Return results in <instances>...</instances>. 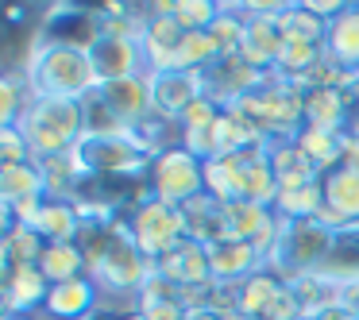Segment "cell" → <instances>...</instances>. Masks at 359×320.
<instances>
[{"instance_id":"1","label":"cell","mask_w":359,"mask_h":320,"mask_svg":"<svg viewBox=\"0 0 359 320\" xmlns=\"http://www.w3.org/2000/svg\"><path fill=\"white\" fill-rule=\"evenodd\" d=\"M27 81L39 97H62V101H89L101 89L89 47H81L78 39H55V35L32 47Z\"/></svg>"},{"instance_id":"2","label":"cell","mask_w":359,"mask_h":320,"mask_svg":"<svg viewBox=\"0 0 359 320\" xmlns=\"http://www.w3.org/2000/svg\"><path fill=\"white\" fill-rule=\"evenodd\" d=\"M340 228L328 220L309 216V220H286L278 216V235L266 251V270L278 274L282 281H294L302 274H317L332 263Z\"/></svg>"},{"instance_id":"3","label":"cell","mask_w":359,"mask_h":320,"mask_svg":"<svg viewBox=\"0 0 359 320\" xmlns=\"http://www.w3.org/2000/svg\"><path fill=\"white\" fill-rule=\"evenodd\" d=\"M20 132L32 143V155L39 162L47 158H62L78 147V139L89 132L86 120V101H62V97H39L27 104L24 120H20Z\"/></svg>"},{"instance_id":"4","label":"cell","mask_w":359,"mask_h":320,"mask_svg":"<svg viewBox=\"0 0 359 320\" xmlns=\"http://www.w3.org/2000/svg\"><path fill=\"white\" fill-rule=\"evenodd\" d=\"M151 158V147L135 132H86L70 151L78 178H124L147 170Z\"/></svg>"},{"instance_id":"5","label":"cell","mask_w":359,"mask_h":320,"mask_svg":"<svg viewBox=\"0 0 359 320\" xmlns=\"http://www.w3.org/2000/svg\"><path fill=\"white\" fill-rule=\"evenodd\" d=\"M151 270H155V263L140 251V243L132 235V224L112 220L109 232H104L101 255L89 263V278L116 289V293H140V286L151 278Z\"/></svg>"},{"instance_id":"6","label":"cell","mask_w":359,"mask_h":320,"mask_svg":"<svg viewBox=\"0 0 359 320\" xmlns=\"http://www.w3.org/2000/svg\"><path fill=\"white\" fill-rule=\"evenodd\" d=\"M147 186L151 197L170 204H189L205 197V162L189 155L186 147H166L163 155L151 158L147 166Z\"/></svg>"},{"instance_id":"7","label":"cell","mask_w":359,"mask_h":320,"mask_svg":"<svg viewBox=\"0 0 359 320\" xmlns=\"http://www.w3.org/2000/svg\"><path fill=\"white\" fill-rule=\"evenodd\" d=\"M132 235L140 243V251L158 263L166 251H174L178 243L189 239V224H186V212L182 204H170V201H158V197H147L143 204H135L132 212Z\"/></svg>"},{"instance_id":"8","label":"cell","mask_w":359,"mask_h":320,"mask_svg":"<svg viewBox=\"0 0 359 320\" xmlns=\"http://www.w3.org/2000/svg\"><path fill=\"white\" fill-rule=\"evenodd\" d=\"M101 104L112 112L120 127L135 132L143 127L151 116H155V89H151V74H135V78H124V81H109V85L97 89Z\"/></svg>"},{"instance_id":"9","label":"cell","mask_w":359,"mask_h":320,"mask_svg":"<svg viewBox=\"0 0 359 320\" xmlns=\"http://www.w3.org/2000/svg\"><path fill=\"white\" fill-rule=\"evenodd\" d=\"M89 58H93V70H97V78H101V85L135 78V74H147L143 39H132V35H97V39L89 43Z\"/></svg>"},{"instance_id":"10","label":"cell","mask_w":359,"mask_h":320,"mask_svg":"<svg viewBox=\"0 0 359 320\" xmlns=\"http://www.w3.org/2000/svg\"><path fill=\"white\" fill-rule=\"evenodd\" d=\"M320 193H325V212L332 228H359V170L351 166H332L320 174Z\"/></svg>"},{"instance_id":"11","label":"cell","mask_w":359,"mask_h":320,"mask_svg":"<svg viewBox=\"0 0 359 320\" xmlns=\"http://www.w3.org/2000/svg\"><path fill=\"white\" fill-rule=\"evenodd\" d=\"M209 266H212V286H240L251 274L266 270V258L248 239H224L209 247Z\"/></svg>"},{"instance_id":"12","label":"cell","mask_w":359,"mask_h":320,"mask_svg":"<svg viewBox=\"0 0 359 320\" xmlns=\"http://www.w3.org/2000/svg\"><path fill=\"white\" fill-rule=\"evenodd\" d=\"M155 270L163 274V278H170L182 293H186V289L212 286L209 247H205V243H197V239H186V243H178L174 251H166V255L155 263Z\"/></svg>"},{"instance_id":"13","label":"cell","mask_w":359,"mask_h":320,"mask_svg":"<svg viewBox=\"0 0 359 320\" xmlns=\"http://www.w3.org/2000/svg\"><path fill=\"white\" fill-rule=\"evenodd\" d=\"M151 89H155V112L178 124L182 112L205 97V74H197V70L151 74Z\"/></svg>"},{"instance_id":"14","label":"cell","mask_w":359,"mask_h":320,"mask_svg":"<svg viewBox=\"0 0 359 320\" xmlns=\"http://www.w3.org/2000/svg\"><path fill=\"white\" fill-rule=\"evenodd\" d=\"M47 293H50V281L43 278V270L35 263H16L4 270V309H8V316L43 309Z\"/></svg>"},{"instance_id":"15","label":"cell","mask_w":359,"mask_h":320,"mask_svg":"<svg viewBox=\"0 0 359 320\" xmlns=\"http://www.w3.org/2000/svg\"><path fill=\"white\" fill-rule=\"evenodd\" d=\"M32 228L43 235V243H78L81 228H86V212L70 197H47Z\"/></svg>"},{"instance_id":"16","label":"cell","mask_w":359,"mask_h":320,"mask_svg":"<svg viewBox=\"0 0 359 320\" xmlns=\"http://www.w3.org/2000/svg\"><path fill=\"white\" fill-rule=\"evenodd\" d=\"M43 312L55 320H86L97 312V281L89 278H70L50 286L47 301H43Z\"/></svg>"},{"instance_id":"17","label":"cell","mask_w":359,"mask_h":320,"mask_svg":"<svg viewBox=\"0 0 359 320\" xmlns=\"http://www.w3.org/2000/svg\"><path fill=\"white\" fill-rule=\"evenodd\" d=\"M325 58L344 74H359V8L348 4L325 32Z\"/></svg>"},{"instance_id":"18","label":"cell","mask_w":359,"mask_h":320,"mask_svg":"<svg viewBox=\"0 0 359 320\" xmlns=\"http://www.w3.org/2000/svg\"><path fill=\"white\" fill-rule=\"evenodd\" d=\"M50 189L47 170L39 158L32 162H16V166H0V201L4 204H20V201H43Z\"/></svg>"},{"instance_id":"19","label":"cell","mask_w":359,"mask_h":320,"mask_svg":"<svg viewBox=\"0 0 359 320\" xmlns=\"http://www.w3.org/2000/svg\"><path fill=\"white\" fill-rule=\"evenodd\" d=\"M282 286H286V281H282L278 274H271V270L251 274L248 281H240V286L232 289L236 316H240V320H248V316H266V312H271V305L278 301Z\"/></svg>"},{"instance_id":"20","label":"cell","mask_w":359,"mask_h":320,"mask_svg":"<svg viewBox=\"0 0 359 320\" xmlns=\"http://www.w3.org/2000/svg\"><path fill=\"white\" fill-rule=\"evenodd\" d=\"M271 170H274V181H278V193L320 181V170L294 147V143H278V147L271 143Z\"/></svg>"},{"instance_id":"21","label":"cell","mask_w":359,"mask_h":320,"mask_svg":"<svg viewBox=\"0 0 359 320\" xmlns=\"http://www.w3.org/2000/svg\"><path fill=\"white\" fill-rule=\"evenodd\" d=\"M35 266L43 270V278H47L50 286L70 281V278H86L89 274V258H86V251H81V243H47Z\"/></svg>"},{"instance_id":"22","label":"cell","mask_w":359,"mask_h":320,"mask_svg":"<svg viewBox=\"0 0 359 320\" xmlns=\"http://www.w3.org/2000/svg\"><path fill=\"white\" fill-rule=\"evenodd\" d=\"M302 116L309 127L344 132V93L336 85H317L302 93Z\"/></svg>"},{"instance_id":"23","label":"cell","mask_w":359,"mask_h":320,"mask_svg":"<svg viewBox=\"0 0 359 320\" xmlns=\"http://www.w3.org/2000/svg\"><path fill=\"white\" fill-rule=\"evenodd\" d=\"M294 147L317 166L320 174L340 166V155H344V132H325V127H309L305 124L302 132L294 135Z\"/></svg>"},{"instance_id":"24","label":"cell","mask_w":359,"mask_h":320,"mask_svg":"<svg viewBox=\"0 0 359 320\" xmlns=\"http://www.w3.org/2000/svg\"><path fill=\"white\" fill-rule=\"evenodd\" d=\"M278 32L286 43H317V47H325L328 20L309 12V4H286L278 16Z\"/></svg>"},{"instance_id":"25","label":"cell","mask_w":359,"mask_h":320,"mask_svg":"<svg viewBox=\"0 0 359 320\" xmlns=\"http://www.w3.org/2000/svg\"><path fill=\"white\" fill-rule=\"evenodd\" d=\"M212 62H220V47L209 32H186V39L174 50V70H197L205 74Z\"/></svg>"},{"instance_id":"26","label":"cell","mask_w":359,"mask_h":320,"mask_svg":"<svg viewBox=\"0 0 359 320\" xmlns=\"http://www.w3.org/2000/svg\"><path fill=\"white\" fill-rule=\"evenodd\" d=\"M274 212H278V216H286V220H309V216H320V212H325V193H320V181L278 193V197H274Z\"/></svg>"},{"instance_id":"27","label":"cell","mask_w":359,"mask_h":320,"mask_svg":"<svg viewBox=\"0 0 359 320\" xmlns=\"http://www.w3.org/2000/svg\"><path fill=\"white\" fill-rule=\"evenodd\" d=\"M43 247L47 243H43V235L32 224H8V235H4V270L16 263H39Z\"/></svg>"},{"instance_id":"28","label":"cell","mask_w":359,"mask_h":320,"mask_svg":"<svg viewBox=\"0 0 359 320\" xmlns=\"http://www.w3.org/2000/svg\"><path fill=\"white\" fill-rule=\"evenodd\" d=\"M170 16L182 32H209L220 16V4L209 0H186V4H170Z\"/></svg>"},{"instance_id":"29","label":"cell","mask_w":359,"mask_h":320,"mask_svg":"<svg viewBox=\"0 0 359 320\" xmlns=\"http://www.w3.org/2000/svg\"><path fill=\"white\" fill-rule=\"evenodd\" d=\"M20 93H32V81L16 78V74H4V81H0V120H4V127L8 124H20L27 112V104L35 101H20Z\"/></svg>"},{"instance_id":"30","label":"cell","mask_w":359,"mask_h":320,"mask_svg":"<svg viewBox=\"0 0 359 320\" xmlns=\"http://www.w3.org/2000/svg\"><path fill=\"white\" fill-rule=\"evenodd\" d=\"M32 143H27V135L20 132L16 124L0 127V166H16V162H32Z\"/></svg>"},{"instance_id":"31","label":"cell","mask_w":359,"mask_h":320,"mask_svg":"<svg viewBox=\"0 0 359 320\" xmlns=\"http://www.w3.org/2000/svg\"><path fill=\"white\" fill-rule=\"evenodd\" d=\"M220 112H224V109H220V104L212 101L209 93H205L201 101H194V104H189L186 112H182L178 127H182V132H189V127H212V124H217V120H220Z\"/></svg>"},{"instance_id":"32","label":"cell","mask_w":359,"mask_h":320,"mask_svg":"<svg viewBox=\"0 0 359 320\" xmlns=\"http://www.w3.org/2000/svg\"><path fill=\"white\" fill-rule=\"evenodd\" d=\"M186 305L182 301H166V305H155V309H147V312H140L135 320H186Z\"/></svg>"},{"instance_id":"33","label":"cell","mask_w":359,"mask_h":320,"mask_svg":"<svg viewBox=\"0 0 359 320\" xmlns=\"http://www.w3.org/2000/svg\"><path fill=\"white\" fill-rule=\"evenodd\" d=\"M302 320H355V312L348 305H328V309H317V312H305Z\"/></svg>"},{"instance_id":"34","label":"cell","mask_w":359,"mask_h":320,"mask_svg":"<svg viewBox=\"0 0 359 320\" xmlns=\"http://www.w3.org/2000/svg\"><path fill=\"white\" fill-rule=\"evenodd\" d=\"M186 320H240L236 312H228V309H212V305H197V309H189L186 312Z\"/></svg>"},{"instance_id":"35","label":"cell","mask_w":359,"mask_h":320,"mask_svg":"<svg viewBox=\"0 0 359 320\" xmlns=\"http://www.w3.org/2000/svg\"><path fill=\"white\" fill-rule=\"evenodd\" d=\"M340 162L351 166V170H359V135L344 132V155H340Z\"/></svg>"},{"instance_id":"36","label":"cell","mask_w":359,"mask_h":320,"mask_svg":"<svg viewBox=\"0 0 359 320\" xmlns=\"http://www.w3.org/2000/svg\"><path fill=\"white\" fill-rule=\"evenodd\" d=\"M140 312L135 309H97L93 316H86V320H135Z\"/></svg>"},{"instance_id":"37","label":"cell","mask_w":359,"mask_h":320,"mask_svg":"<svg viewBox=\"0 0 359 320\" xmlns=\"http://www.w3.org/2000/svg\"><path fill=\"white\" fill-rule=\"evenodd\" d=\"M248 320H271V316H248Z\"/></svg>"},{"instance_id":"38","label":"cell","mask_w":359,"mask_h":320,"mask_svg":"<svg viewBox=\"0 0 359 320\" xmlns=\"http://www.w3.org/2000/svg\"><path fill=\"white\" fill-rule=\"evenodd\" d=\"M355 320H359V316H355Z\"/></svg>"}]
</instances>
